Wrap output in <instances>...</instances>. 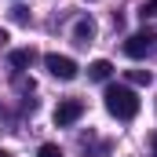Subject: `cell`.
<instances>
[{
  "label": "cell",
  "mask_w": 157,
  "mask_h": 157,
  "mask_svg": "<svg viewBox=\"0 0 157 157\" xmlns=\"http://www.w3.org/2000/svg\"><path fill=\"white\" fill-rule=\"evenodd\" d=\"M102 102H106L110 117H117V121H132L139 113V95L132 88H124V84H110L106 95H102Z\"/></svg>",
  "instance_id": "1"
},
{
  "label": "cell",
  "mask_w": 157,
  "mask_h": 157,
  "mask_svg": "<svg viewBox=\"0 0 157 157\" xmlns=\"http://www.w3.org/2000/svg\"><path fill=\"white\" fill-rule=\"evenodd\" d=\"M44 66H48V73H51L55 80H73L77 70H80L70 55H44Z\"/></svg>",
  "instance_id": "2"
},
{
  "label": "cell",
  "mask_w": 157,
  "mask_h": 157,
  "mask_svg": "<svg viewBox=\"0 0 157 157\" xmlns=\"http://www.w3.org/2000/svg\"><path fill=\"white\" fill-rule=\"evenodd\" d=\"M84 117V102L80 99H62L59 106H55V124L59 128H70V124H77Z\"/></svg>",
  "instance_id": "3"
},
{
  "label": "cell",
  "mask_w": 157,
  "mask_h": 157,
  "mask_svg": "<svg viewBox=\"0 0 157 157\" xmlns=\"http://www.w3.org/2000/svg\"><path fill=\"white\" fill-rule=\"evenodd\" d=\"M154 51V37L150 33H132V37L124 40V55L128 59H146Z\"/></svg>",
  "instance_id": "4"
},
{
  "label": "cell",
  "mask_w": 157,
  "mask_h": 157,
  "mask_svg": "<svg viewBox=\"0 0 157 157\" xmlns=\"http://www.w3.org/2000/svg\"><path fill=\"white\" fill-rule=\"evenodd\" d=\"M73 40H77V44H91V40H95V22H91V18H77V22H73Z\"/></svg>",
  "instance_id": "5"
},
{
  "label": "cell",
  "mask_w": 157,
  "mask_h": 157,
  "mask_svg": "<svg viewBox=\"0 0 157 157\" xmlns=\"http://www.w3.org/2000/svg\"><path fill=\"white\" fill-rule=\"evenodd\" d=\"M110 73H113V62L110 59H95L88 66V80H110Z\"/></svg>",
  "instance_id": "6"
},
{
  "label": "cell",
  "mask_w": 157,
  "mask_h": 157,
  "mask_svg": "<svg viewBox=\"0 0 157 157\" xmlns=\"http://www.w3.org/2000/svg\"><path fill=\"white\" fill-rule=\"evenodd\" d=\"M33 62H37V51H33V48H15V51H11V66H15V70H26V66H33Z\"/></svg>",
  "instance_id": "7"
},
{
  "label": "cell",
  "mask_w": 157,
  "mask_h": 157,
  "mask_svg": "<svg viewBox=\"0 0 157 157\" xmlns=\"http://www.w3.org/2000/svg\"><path fill=\"white\" fill-rule=\"evenodd\" d=\"M128 80H132V84H150L154 73H150V70H128Z\"/></svg>",
  "instance_id": "8"
},
{
  "label": "cell",
  "mask_w": 157,
  "mask_h": 157,
  "mask_svg": "<svg viewBox=\"0 0 157 157\" xmlns=\"http://www.w3.org/2000/svg\"><path fill=\"white\" fill-rule=\"evenodd\" d=\"M37 157H66V154H62V146H55V143H44V146L37 150Z\"/></svg>",
  "instance_id": "9"
},
{
  "label": "cell",
  "mask_w": 157,
  "mask_h": 157,
  "mask_svg": "<svg viewBox=\"0 0 157 157\" xmlns=\"http://www.w3.org/2000/svg\"><path fill=\"white\" fill-rule=\"evenodd\" d=\"M154 11H157V0H150V4H143V7H139V15H143V18H150Z\"/></svg>",
  "instance_id": "10"
},
{
  "label": "cell",
  "mask_w": 157,
  "mask_h": 157,
  "mask_svg": "<svg viewBox=\"0 0 157 157\" xmlns=\"http://www.w3.org/2000/svg\"><path fill=\"white\" fill-rule=\"evenodd\" d=\"M11 18H15V22H26L29 15H26V7H11Z\"/></svg>",
  "instance_id": "11"
},
{
  "label": "cell",
  "mask_w": 157,
  "mask_h": 157,
  "mask_svg": "<svg viewBox=\"0 0 157 157\" xmlns=\"http://www.w3.org/2000/svg\"><path fill=\"white\" fill-rule=\"evenodd\" d=\"M150 150H154V157H157V132L150 135Z\"/></svg>",
  "instance_id": "12"
},
{
  "label": "cell",
  "mask_w": 157,
  "mask_h": 157,
  "mask_svg": "<svg viewBox=\"0 0 157 157\" xmlns=\"http://www.w3.org/2000/svg\"><path fill=\"white\" fill-rule=\"evenodd\" d=\"M0 157H11V154H4V150H0Z\"/></svg>",
  "instance_id": "13"
}]
</instances>
